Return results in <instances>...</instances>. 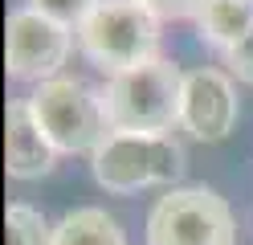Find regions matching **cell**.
<instances>
[{"mask_svg":"<svg viewBox=\"0 0 253 245\" xmlns=\"http://www.w3.org/2000/svg\"><path fill=\"white\" fill-rule=\"evenodd\" d=\"M53 163H57V147L49 143V135L33 119L29 98H12L8 119H4V168H8V176L12 180H37V176H49Z\"/></svg>","mask_w":253,"mask_h":245,"instance_id":"8","label":"cell"},{"mask_svg":"<svg viewBox=\"0 0 253 245\" xmlns=\"http://www.w3.org/2000/svg\"><path fill=\"white\" fill-rule=\"evenodd\" d=\"M184 131H192L204 143H220L237 123V86L220 70H200L184 74V110H180Z\"/></svg>","mask_w":253,"mask_h":245,"instance_id":"7","label":"cell"},{"mask_svg":"<svg viewBox=\"0 0 253 245\" xmlns=\"http://www.w3.org/2000/svg\"><path fill=\"white\" fill-rule=\"evenodd\" d=\"M225 61H229V70L241 78V82H249V86H253V33H249L245 41H237V45L229 49Z\"/></svg>","mask_w":253,"mask_h":245,"instance_id":"14","label":"cell"},{"mask_svg":"<svg viewBox=\"0 0 253 245\" xmlns=\"http://www.w3.org/2000/svg\"><path fill=\"white\" fill-rule=\"evenodd\" d=\"M94 180L106 192H139L151 184H171L184 176V147L171 135H119L110 131L106 143L90 155Z\"/></svg>","mask_w":253,"mask_h":245,"instance_id":"3","label":"cell"},{"mask_svg":"<svg viewBox=\"0 0 253 245\" xmlns=\"http://www.w3.org/2000/svg\"><path fill=\"white\" fill-rule=\"evenodd\" d=\"M4 229H8V245H49L53 241V229L45 221V212L29 208V204H8Z\"/></svg>","mask_w":253,"mask_h":245,"instance_id":"11","label":"cell"},{"mask_svg":"<svg viewBox=\"0 0 253 245\" xmlns=\"http://www.w3.org/2000/svg\"><path fill=\"white\" fill-rule=\"evenodd\" d=\"M4 53H8V78L37 82V86L53 82V74L70 57V29L33 8H17L8 16Z\"/></svg>","mask_w":253,"mask_h":245,"instance_id":"6","label":"cell"},{"mask_svg":"<svg viewBox=\"0 0 253 245\" xmlns=\"http://www.w3.org/2000/svg\"><path fill=\"white\" fill-rule=\"evenodd\" d=\"M98 98L110 131H119V135H168L184 110V74L180 65L155 57L147 65L106 78V90Z\"/></svg>","mask_w":253,"mask_h":245,"instance_id":"1","label":"cell"},{"mask_svg":"<svg viewBox=\"0 0 253 245\" xmlns=\"http://www.w3.org/2000/svg\"><path fill=\"white\" fill-rule=\"evenodd\" d=\"M237 225L212 188H171L147 217V245H233Z\"/></svg>","mask_w":253,"mask_h":245,"instance_id":"5","label":"cell"},{"mask_svg":"<svg viewBox=\"0 0 253 245\" xmlns=\"http://www.w3.org/2000/svg\"><path fill=\"white\" fill-rule=\"evenodd\" d=\"M143 8H151L160 21H184V16H200L204 0H139Z\"/></svg>","mask_w":253,"mask_h":245,"instance_id":"13","label":"cell"},{"mask_svg":"<svg viewBox=\"0 0 253 245\" xmlns=\"http://www.w3.org/2000/svg\"><path fill=\"white\" fill-rule=\"evenodd\" d=\"M49 245H126V237L106 208H74L53 225Z\"/></svg>","mask_w":253,"mask_h":245,"instance_id":"10","label":"cell"},{"mask_svg":"<svg viewBox=\"0 0 253 245\" xmlns=\"http://www.w3.org/2000/svg\"><path fill=\"white\" fill-rule=\"evenodd\" d=\"M196 25L209 45L229 53L237 41H245L253 33V0H204Z\"/></svg>","mask_w":253,"mask_h":245,"instance_id":"9","label":"cell"},{"mask_svg":"<svg viewBox=\"0 0 253 245\" xmlns=\"http://www.w3.org/2000/svg\"><path fill=\"white\" fill-rule=\"evenodd\" d=\"M82 53L98 65L102 74H123L135 65H147L160 53V16L143 8L139 0H98L82 29H78Z\"/></svg>","mask_w":253,"mask_h":245,"instance_id":"2","label":"cell"},{"mask_svg":"<svg viewBox=\"0 0 253 245\" xmlns=\"http://www.w3.org/2000/svg\"><path fill=\"white\" fill-rule=\"evenodd\" d=\"M33 119L41 123V131L49 135V143L57 151H98L106 143L110 127L102 114V98L86 90L74 78H53L29 94Z\"/></svg>","mask_w":253,"mask_h":245,"instance_id":"4","label":"cell"},{"mask_svg":"<svg viewBox=\"0 0 253 245\" xmlns=\"http://www.w3.org/2000/svg\"><path fill=\"white\" fill-rule=\"evenodd\" d=\"M25 8L49 16V21L66 25V29H82V21L98 8V0H25Z\"/></svg>","mask_w":253,"mask_h":245,"instance_id":"12","label":"cell"}]
</instances>
